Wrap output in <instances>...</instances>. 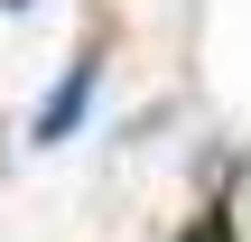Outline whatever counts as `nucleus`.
<instances>
[{
  "instance_id": "obj_2",
  "label": "nucleus",
  "mask_w": 251,
  "mask_h": 242,
  "mask_svg": "<svg viewBox=\"0 0 251 242\" xmlns=\"http://www.w3.org/2000/svg\"><path fill=\"white\" fill-rule=\"evenodd\" d=\"M177 242H233V215L214 205V215H196V224H186V233H177Z\"/></svg>"
},
{
  "instance_id": "obj_1",
  "label": "nucleus",
  "mask_w": 251,
  "mask_h": 242,
  "mask_svg": "<svg viewBox=\"0 0 251 242\" xmlns=\"http://www.w3.org/2000/svg\"><path fill=\"white\" fill-rule=\"evenodd\" d=\"M93 84H102V56L84 47V56H75V65H65V75L47 84V103H37V121H28V140H37V149H56V140H65V131H75V121L93 112Z\"/></svg>"
},
{
  "instance_id": "obj_3",
  "label": "nucleus",
  "mask_w": 251,
  "mask_h": 242,
  "mask_svg": "<svg viewBox=\"0 0 251 242\" xmlns=\"http://www.w3.org/2000/svg\"><path fill=\"white\" fill-rule=\"evenodd\" d=\"M9 9H28V0H9Z\"/></svg>"
}]
</instances>
